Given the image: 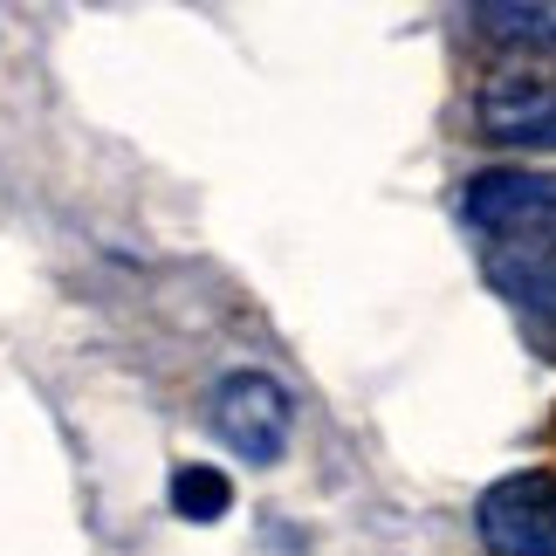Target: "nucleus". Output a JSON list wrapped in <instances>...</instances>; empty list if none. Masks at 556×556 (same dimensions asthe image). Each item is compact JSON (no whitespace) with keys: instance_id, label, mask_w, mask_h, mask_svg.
I'll use <instances>...</instances> for the list:
<instances>
[{"instance_id":"1","label":"nucleus","mask_w":556,"mask_h":556,"mask_svg":"<svg viewBox=\"0 0 556 556\" xmlns=\"http://www.w3.org/2000/svg\"><path fill=\"white\" fill-rule=\"evenodd\" d=\"M206 426H213V440H220L227 454H241L248 467H275L295 440V405L282 392V378L241 365L206 392Z\"/></svg>"},{"instance_id":"9","label":"nucleus","mask_w":556,"mask_h":556,"mask_svg":"<svg viewBox=\"0 0 556 556\" xmlns=\"http://www.w3.org/2000/svg\"><path fill=\"white\" fill-rule=\"evenodd\" d=\"M543 233H549V241H556V220H549V227H543Z\"/></svg>"},{"instance_id":"3","label":"nucleus","mask_w":556,"mask_h":556,"mask_svg":"<svg viewBox=\"0 0 556 556\" xmlns=\"http://www.w3.org/2000/svg\"><path fill=\"white\" fill-rule=\"evenodd\" d=\"M460 213L475 220L488 241H516V233H536L556 220V179L543 173H475L460 192Z\"/></svg>"},{"instance_id":"5","label":"nucleus","mask_w":556,"mask_h":556,"mask_svg":"<svg viewBox=\"0 0 556 556\" xmlns=\"http://www.w3.org/2000/svg\"><path fill=\"white\" fill-rule=\"evenodd\" d=\"M488 282H495L516 309L529 316H556V241L536 233H516V241H488Z\"/></svg>"},{"instance_id":"6","label":"nucleus","mask_w":556,"mask_h":556,"mask_svg":"<svg viewBox=\"0 0 556 556\" xmlns=\"http://www.w3.org/2000/svg\"><path fill=\"white\" fill-rule=\"evenodd\" d=\"M475 28L516 49H556V0H481Z\"/></svg>"},{"instance_id":"4","label":"nucleus","mask_w":556,"mask_h":556,"mask_svg":"<svg viewBox=\"0 0 556 556\" xmlns=\"http://www.w3.org/2000/svg\"><path fill=\"white\" fill-rule=\"evenodd\" d=\"M543 124H556V76H543V70H502V76H488V90H481V131L488 138L529 144Z\"/></svg>"},{"instance_id":"7","label":"nucleus","mask_w":556,"mask_h":556,"mask_svg":"<svg viewBox=\"0 0 556 556\" xmlns=\"http://www.w3.org/2000/svg\"><path fill=\"white\" fill-rule=\"evenodd\" d=\"M233 508V481L220 475V467H206V460H186L179 475H173V516H186V522H220Z\"/></svg>"},{"instance_id":"8","label":"nucleus","mask_w":556,"mask_h":556,"mask_svg":"<svg viewBox=\"0 0 556 556\" xmlns=\"http://www.w3.org/2000/svg\"><path fill=\"white\" fill-rule=\"evenodd\" d=\"M529 144H543V152H556V124H543V131L529 138Z\"/></svg>"},{"instance_id":"2","label":"nucleus","mask_w":556,"mask_h":556,"mask_svg":"<svg viewBox=\"0 0 556 556\" xmlns=\"http://www.w3.org/2000/svg\"><path fill=\"white\" fill-rule=\"evenodd\" d=\"M475 529L488 556H556V475L549 467L502 475L475 502Z\"/></svg>"}]
</instances>
